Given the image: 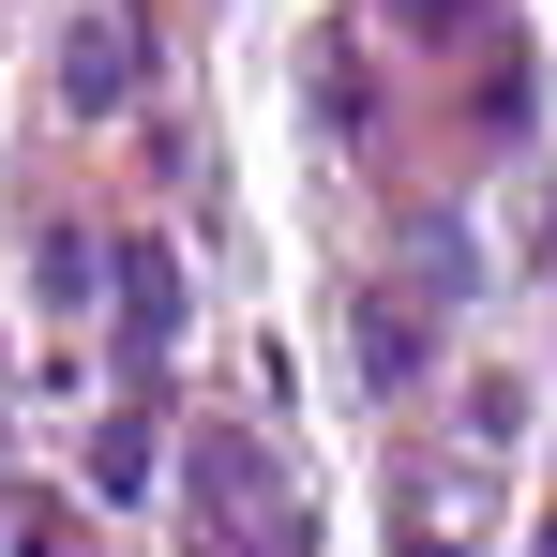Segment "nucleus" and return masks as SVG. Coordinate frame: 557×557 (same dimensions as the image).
<instances>
[{
	"mask_svg": "<svg viewBox=\"0 0 557 557\" xmlns=\"http://www.w3.org/2000/svg\"><path fill=\"white\" fill-rule=\"evenodd\" d=\"M76 106H121V30H106V15L76 30Z\"/></svg>",
	"mask_w": 557,
	"mask_h": 557,
	"instance_id": "nucleus-1",
	"label": "nucleus"
}]
</instances>
